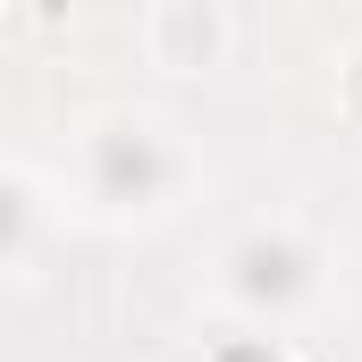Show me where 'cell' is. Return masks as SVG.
I'll return each instance as SVG.
<instances>
[{
  "label": "cell",
  "instance_id": "cell-3",
  "mask_svg": "<svg viewBox=\"0 0 362 362\" xmlns=\"http://www.w3.org/2000/svg\"><path fill=\"white\" fill-rule=\"evenodd\" d=\"M25 236H34V194H25V177L0 169V262H17Z\"/></svg>",
  "mask_w": 362,
  "mask_h": 362
},
{
  "label": "cell",
  "instance_id": "cell-1",
  "mask_svg": "<svg viewBox=\"0 0 362 362\" xmlns=\"http://www.w3.org/2000/svg\"><path fill=\"white\" fill-rule=\"evenodd\" d=\"M85 177H93V194H101L110 211H144V202H160L169 177H177L169 135H160V127H144V118L101 127V135H93V152H85Z\"/></svg>",
  "mask_w": 362,
  "mask_h": 362
},
{
  "label": "cell",
  "instance_id": "cell-2",
  "mask_svg": "<svg viewBox=\"0 0 362 362\" xmlns=\"http://www.w3.org/2000/svg\"><path fill=\"white\" fill-rule=\"evenodd\" d=\"M303 286H312V253H303L286 228H262V236H245V245L228 253V295H236V303H253V312L295 303Z\"/></svg>",
  "mask_w": 362,
  "mask_h": 362
}]
</instances>
